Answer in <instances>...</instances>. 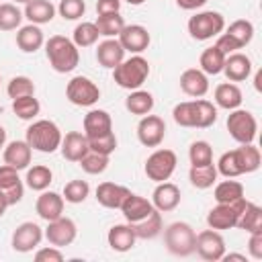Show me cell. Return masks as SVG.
I'll use <instances>...</instances> for the list:
<instances>
[{
  "mask_svg": "<svg viewBox=\"0 0 262 262\" xmlns=\"http://www.w3.org/2000/svg\"><path fill=\"white\" fill-rule=\"evenodd\" d=\"M194 252L209 262H217L225 254V242L217 229H205L194 237Z\"/></svg>",
  "mask_w": 262,
  "mask_h": 262,
  "instance_id": "cell-10",
  "label": "cell"
},
{
  "mask_svg": "<svg viewBox=\"0 0 262 262\" xmlns=\"http://www.w3.org/2000/svg\"><path fill=\"white\" fill-rule=\"evenodd\" d=\"M239 149V158H242V164H244V172L250 174V172H256L260 168V151L258 147H254L252 143H242Z\"/></svg>",
  "mask_w": 262,
  "mask_h": 262,
  "instance_id": "cell-48",
  "label": "cell"
},
{
  "mask_svg": "<svg viewBox=\"0 0 262 262\" xmlns=\"http://www.w3.org/2000/svg\"><path fill=\"white\" fill-rule=\"evenodd\" d=\"M225 35L227 37H231L233 39V43L242 49L244 45H248L250 41H252V37H254V25L250 23V20H233L231 25H229V29L225 31Z\"/></svg>",
  "mask_w": 262,
  "mask_h": 262,
  "instance_id": "cell-39",
  "label": "cell"
},
{
  "mask_svg": "<svg viewBox=\"0 0 262 262\" xmlns=\"http://www.w3.org/2000/svg\"><path fill=\"white\" fill-rule=\"evenodd\" d=\"M225 27V18L215 10L196 12L188 20V33L196 41H207L211 37H217Z\"/></svg>",
  "mask_w": 262,
  "mask_h": 262,
  "instance_id": "cell-5",
  "label": "cell"
},
{
  "mask_svg": "<svg viewBox=\"0 0 262 262\" xmlns=\"http://www.w3.org/2000/svg\"><path fill=\"white\" fill-rule=\"evenodd\" d=\"M129 192L131 190L127 186H121V184H115V182H102L96 188V201L106 209H119Z\"/></svg>",
  "mask_w": 262,
  "mask_h": 262,
  "instance_id": "cell-22",
  "label": "cell"
},
{
  "mask_svg": "<svg viewBox=\"0 0 262 262\" xmlns=\"http://www.w3.org/2000/svg\"><path fill=\"white\" fill-rule=\"evenodd\" d=\"M235 227H239V229H244V231H248V233L262 231V209H260L258 205H254V203L248 201V205H246V209L242 211V215H239Z\"/></svg>",
  "mask_w": 262,
  "mask_h": 262,
  "instance_id": "cell-32",
  "label": "cell"
},
{
  "mask_svg": "<svg viewBox=\"0 0 262 262\" xmlns=\"http://www.w3.org/2000/svg\"><path fill=\"white\" fill-rule=\"evenodd\" d=\"M45 53H47V59H49L51 68L59 74L72 72L80 61V53H78L76 43L70 41L63 35L49 37V41L45 43Z\"/></svg>",
  "mask_w": 262,
  "mask_h": 262,
  "instance_id": "cell-1",
  "label": "cell"
},
{
  "mask_svg": "<svg viewBox=\"0 0 262 262\" xmlns=\"http://www.w3.org/2000/svg\"><path fill=\"white\" fill-rule=\"evenodd\" d=\"M121 0H98L96 2V12L98 14H108V12H119Z\"/></svg>",
  "mask_w": 262,
  "mask_h": 262,
  "instance_id": "cell-54",
  "label": "cell"
},
{
  "mask_svg": "<svg viewBox=\"0 0 262 262\" xmlns=\"http://www.w3.org/2000/svg\"><path fill=\"white\" fill-rule=\"evenodd\" d=\"M8 207H10V205H8V199H6V194L0 190V217L4 215V211H6Z\"/></svg>",
  "mask_w": 262,
  "mask_h": 262,
  "instance_id": "cell-56",
  "label": "cell"
},
{
  "mask_svg": "<svg viewBox=\"0 0 262 262\" xmlns=\"http://www.w3.org/2000/svg\"><path fill=\"white\" fill-rule=\"evenodd\" d=\"M119 209L123 211L127 223H137V221L145 219V217L154 211V205H151V201H147V199H143V196H139V194L129 192L127 199L123 201V205H121Z\"/></svg>",
  "mask_w": 262,
  "mask_h": 262,
  "instance_id": "cell-20",
  "label": "cell"
},
{
  "mask_svg": "<svg viewBox=\"0 0 262 262\" xmlns=\"http://www.w3.org/2000/svg\"><path fill=\"white\" fill-rule=\"evenodd\" d=\"M188 158L192 166H207L213 164V147L207 141H194L188 149Z\"/></svg>",
  "mask_w": 262,
  "mask_h": 262,
  "instance_id": "cell-45",
  "label": "cell"
},
{
  "mask_svg": "<svg viewBox=\"0 0 262 262\" xmlns=\"http://www.w3.org/2000/svg\"><path fill=\"white\" fill-rule=\"evenodd\" d=\"M201 70L205 72V74H219V72H223V63H225V53L223 51H219L215 45L213 47H207L203 53H201Z\"/></svg>",
  "mask_w": 262,
  "mask_h": 262,
  "instance_id": "cell-37",
  "label": "cell"
},
{
  "mask_svg": "<svg viewBox=\"0 0 262 262\" xmlns=\"http://www.w3.org/2000/svg\"><path fill=\"white\" fill-rule=\"evenodd\" d=\"M41 239H43L41 227L33 221H25L12 233V248L16 252H31L41 244Z\"/></svg>",
  "mask_w": 262,
  "mask_h": 262,
  "instance_id": "cell-13",
  "label": "cell"
},
{
  "mask_svg": "<svg viewBox=\"0 0 262 262\" xmlns=\"http://www.w3.org/2000/svg\"><path fill=\"white\" fill-rule=\"evenodd\" d=\"M0 190L6 194L8 205H16L25 194V186L18 178V170H14L8 164L0 166Z\"/></svg>",
  "mask_w": 262,
  "mask_h": 262,
  "instance_id": "cell-16",
  "label": "cell"
},
{
  "mask_svg": "<svg viewBox=\"0 0 262 262\" xmlns=\"http://www.w3.org/2000/svg\"><path fill=\"white\" fill-rule=\"evenodd\" d=\"M80 166H82V170L88 172V174H100V172H104L106 166H108V156H102V154H96V151L88 149L86 156L80 160Z\"/></svg>",
  "mask_w": 262,
  "mask_h": 262,
  "instance_id": "cell-46",
  "label": "cell"
},
{
  "mask_svg": "<svg viewBox=\"0 0 262 262\" xmlns=\"http://www.w3.org/2000/svg\"><path fill=\"white\" fill-rule=\"evenodd\" d=\"M25 141L31 145V149H37L43 154H53L61 145V131L53 121L41 119V121H35L27 129Z\"/></svg>",
  "mask_w": 262,
  "mask_h": 262,
  "instance_id": "cell-2",
  "label": "cell"
},
{
  "mask_svg": "<svg viewBox=\"0 0 262 262\" xmlns=\"http://www.w3.org/2000/svg\"><path fill=\"white\" fill-rule=\"evenodd\" d=\"M180 203V188L172 182H158L156 190H154V196H151V205L154 209H158L160 213H168V211H174Z\"/></svg>",
  "mask_w": 262,
  "mask_h": 262,
  "instance_id": "cell-15",
  "label": "cell"
},
{
  "mask_svg": "<svg viewBox=\"0 0 262 262\" xmlns=\"http://www.w3.org/2000/svg\"><path fill=\"white\" fill-rule=\"evenodd\" d=\"M4 141H6V131H4V127L0 125V147H4Z\"/></svg>",
  "mask_w": 262,
  "mask_h": 262,
  "instance_id": "cell-59",
  "label": "cell"
},
{
  "mask_svg": "<svg viewBox=\"0 0 262 262\" xmlns=\"http://www.w3.org/2000/svg\"><path fill=\"white\" fill-rule=\"evenodd\" d=\"M35 260L37 262H61L63 260V254L53 246V248H41L37 254H35Z\"/></svg>",
  "mask_w": 262,
  "mask_h": 262,
  "instance_id": "cell-52",
  "label": "cell"
},
{
  "mask_svg": "<svg viewBox=\"0 0 262 262\" xmlns=\"http://www.w3.org/2000/svg\"><path fill=\"white\" fill-rule=\"evenodd\" d=\"M35 211H37V215L41 219H45L49 223V221H53V219L63 215V196L53 192V190H49V192L41 190V194H39V199L35 203Z\"/></svg>",
  "mask_w": 262,
  "mask_h": 262,
  "instance_id": "cell-17",
  "label": "cell"
},
{
  "mask_svg": "<svg viewBox=\"0 0 262 262\" xmlns=\"http://www.w3.org/2000/svg\"><path fill=\"white\" fill-rule=\"evenodd\" d=\"M242 90L231 84V82H225V84H219L215 88V102L221 106V108H227V111H233L242 104Z\"/></svg>",
  "mask_w": 262,
  "mask_h": 262,
  "instance_id": "cell-30",
  "label": "cell"
},
{
  "mask_svg": "<svg viewBox=\"0 0 262 262\" xmlns=\"http://www.w3.org/2000/svg\"><path fill=\"white\" fill-rule=\"evenodd\" d=\"M188 178H190V184L192 186H196V188H209L217 180V168L213 164H207V166H190Z\"/></svg>",
  "mask_w": 262,
  "mask_h": 262,
  "instance_id": "cell-35",
  "label": "cell"
},
{
  "mask_svg": "<svg viewBox=\"0 0 262 262\" xmlns=\"http://www.w3.org/2000/svg\"><path fill=\"white\" fill-rule=\"evenodd\" d=\"M25 16L33 25L51 23V18L55 16V6L49 0H29L25 6Z\"/></svg>",
  "mask_w": 262,
  "mask_h": 262,
  "instance_id": "cell-28",
  "label": "cell"
},
{
  "mask_svg": "<svg viewBox=\"0 0 262 262\" xmlns=\"http://www.w3.org/2000/svg\"><path fill=\"white\" fill-rule=\"evenodd\" d=\"M217 121V108L213 106V102L196 98L194 100V127L199 129H207Z\"/></svg>",
  "mask_w": 262,
  "mask_h": 262,
  "instance_id": "cell-38",
  "label": "cell"
},
{
  "mask_svg": "<svg viewBox=\"0 0 262 262\" xmlns=\"http://www.w3.org/2000/svg\"><path fill=\"white\" fill-rule=\"evenodd\" d=\"M180 88H182V92L188 94V96H194V98L205 96L207 90H209L207 74H205L203 70H196V68L184 70L182 76H180Z\"/></svg>",
  "mask_w": 262,
  "mask_h": 262,
  "instance_id": "cell-18",
  "label": "cell"
},
{
  "mask_svg": "<svg viewBox=\"0 0 262 262\" xmlns=\"http://www.w3.org/2000/svg\"><path fill=\"white\" fill-rule=\"evenodd\" d=\"M176 164H178V160L172 149H156L145 160V174L154 182H164L174 174Z\"/></svg>",
  "mask_w": 262,
  "mask_h": 262,
  "instance_id": "cell-8",
  "label": "cell"
},
{
  "mask_svg": "<svg viewBox=\"0 0 262 262\" xmlns=\"http://www.w3.org/2000/svg\"><path fill=\"white\" fill-rule=\"evenodd\" d=\"M16 45L25 53H35L43 45V31L33 23L27 27H20V31L16 33Z\"/></svg>",
  "mask_w": 262,
  "mask_h": 262,
  "instance_id": "cell-29",
  "label": "cell"
},
{
  "mask_svg": "<svg viewBox=\"0 0 262 262\" xmlns=\"http://www.w3.org/2000/svg\"><path fill=\"white\" fill-rule=\"evenodd\" d=\"M172 117L180 127H194V100L176 104L172 111Z\"/></svg>",
  "mask_w": 262,
  "mask_h": 262,
  "instance_id": "cell-49",
  "label": "cell"
},
{
  "mask_svg": "<svg viewBox=\"0 0 262 262\" xmlns=\"http://www.w3.org/2000/svg\"><path fill=\"white\" fill-rule=\"evenodd\" d=\"M217 174H223L225 178H235V176L246 174V172H244L242 158H239V149L225 151V154L219 158V164H217Z\"/></svg>",
  "mask_w": 262,
  "mask_h": 262,
  "instance_id": "cell-31",
  "label": "cell"
},
{
  "mask_svg": "<svg viewBox=\"0 0 262 262\" xmlns=\"http://www.w3.org/2000/svg\"><path fill=\"white\" fill-rule=\"evenodd\" d=\"M94 25H96L100 35H104V37H119L121 29L125 27V20H123V16L119 12H108V14H98Z\"/></svg>",
  "mask_w": 262,
  "mask_h": 262,
  "instance_id": "cell-36",
  "label": "cell"
},
{
  "mask_svg": "<svg viewBox=\"0 0 262 262\" xmlns=\"http://www.w3.org/2000/svg\"><path fill=\"white\" fill-rule=\"evenodd\" d=\"M51 178L53 174L47 166H33L27 172V186L33 190H45L51 184Z\"/></svg>",
  "mask_w": 262,
  "mask_h": 262,
  "instance_id": "cell-41",
  "label": "cell"
},
{
  "mask_svg": "<svg viewBox=\"0 0 262 262\" xmlns=\"http://www.w3.org/2000/svg\"><path fill=\"white\" fill-rule=\"evenodd\" d=\"M31 145L27 141H10L4 149V164L12 166L14 170H25L31 164Z\"/></svg>",
  "mask_w": 262,
  "mask_h": 262,
  "instance_id": "cell-25",
  "label": "cell"
},
{
  "mask_svg": "<svg viewBox=\"0 0 262 262\" xmlns=\"http://www.w3.org/2000/svg\"><path fill=\"white\" fill-rule=\"evenodd\" d=\"M61 156L70 162H80L86 151L90 149L88 147V137L80 131H70L66 133V137H61Z\"/></svg>",
  "mask_w": 262,
  "mask_h": 262,
  "instance_id": "cell-19",
  "label": "cell"
},
{
  "mask_svg": "<svg viewBox=\"0 0 262 262\" xmlns=\"http://www.w3.org/2000/svg\"><path fill=\"white\" fill-rule=\"evenodd\" d=\"M98 29L94 23H80L74 29V43L76 47H90L98 41Z\"/></svg>",
  "mask_w": 262,
  "mask_h": 262,
  "instance_id": "cell-43",
  "label": "cell"
},
{
  "mask_svg": "<svg viewBox=\"0 0 262 262\" xmlns=\"http://www.w3.org/2000/svg\"><path fill=\"white\" fill-rule=\"evenodd\" d=\"M12 111L18 119L23 121H29V119H35L41 111V104L39 100L35 98V94H29V96H18V98H12Z\"/></svg>",
  "mask_w": 262,
  "mask_h": 262,
  "instance_id": "cell-34",
  "label": "cell"
},
{
  "mask_svg": "<svg viewBox=\"0 0 262 262\" xmlns=\"http://www.w3.org/2000/svg\"><path fill=\"white\" fill-rule=\"evenodd\" d=\"M96 59H98V63L102 68L115 70L125 59V49L119 43V39H106V41L98 43V47H96Z\"/></svg>",
  "mask_w": 262,
  "mask_h": 262,
  "instance_id": "cell-23",
  "label": "cell"
},
{
  "mask_svg": "<svg viewBox=\"0 0 262 262\" xmlns=\"http://www.w3.org/2000/svg\"><path fill=\"white\" fill-rule=\"evenodd\" d=\"M244 196V186L237 180H223L215 186V201L217 203H233Z\"/></svg>",
  "mask_w": 262,
  "mask_h": 262,
  "instance_id": "cell-40",
  "label": "cell"
},
{
  "mask_svg": "<svg viewBox=\"0 0 262 262\" xmlns=\"http://www.w3.org/2000/svg\"><path fill=\"white\" fill-rule=\"evenodd\" d=\"M88 147L92 151H96V154L111 156L115 151V147H117V137H115L113 131L106 133V135H100V137H92V139H88Z\"/></svg>",
  "mask_w": 262,
  "mask_h": 262,
  "instance_id": "cell-50",
  "label": "cell"
},
{
  "mask_svg": "<svg viewBox=\"0 0 262 262\" xmlns=\"http://www.w3.org/2000/svg\"><path fill=\"white\" fill-rule=\"evenodd\" d=\"M248 252L254 260H262V231L250 233V242H248Z\"/></svg>",
  "mask_w": 262,
  "mask_h": 262,
  "instance_id": "cell-53",
  "label": "cell"
},
{
  "mask_svg": "<svg viewBox=\"0 0 262 262\" xmlns=\"http://www.w3.org/2000/svg\"><path fill=\"white\" fill-rule=\"evenodd\" d=\"M66 96L72 104H78V106H92L94 102H98L100 98V90L98 86L90 80V78H84V76H76L68 82L66 86Z\"/></svg>",
  "mask_w": 262,
  "mask_h": 262,
  "instance_id": "cell-9",
  "label": "cell"
},
{
  "mask_svg": "<svg viewBox=\"0 0 262 262\" xmlns=\"http://www.w3.org/2000/svg\"><path fill=\"white\" fill-rule=\"evenodd\" d=\"M246 205H248V201L244 196L237 199V201H233V203H217V207H213L209 211V215H207L209 227L211 229H217V231L235 227L242 211L246 209Z\"/></svg>",
  "mask_w": 262,
  "mask_h": 262,
  "instance_id": "cell-6",
  "label": "cell"
},
{
  "mask_svg": "<svg viewBox=\"0 0 262 262\" xmlns=\"http://www.w3.org/2000/svg\"><path fill=\"white\" fill-rule=\"evenodd\" d=\"M227 131L237 143H252L258 131L256 117L250 111L233 108L231 115L227 117Z\"/></svg>",
  "mask_w": 262,
  "mask_h": 262,
  "instance_id": "cell-7",
  "label": "cell"
},
{
  "mask_svg": "<svg viewBox=\"0 0 262 262\" xmlns=\"http://www.w3.org/2000/svg\"><path fill=\"white\" fill-rule=\"evenodd\" d=\"M57 10L66 20H76V18H80L84 14L86 4H84V0H61Z\"/></svg>",
  "mask_w": 262,
  "mask_h": 262,
  "instance_id": "cell-51",
  "label": "cell"
},
{
  "mask_svg": "<svg viewBox=\"0 0 262 262\" xmlns=\"http://www.w3.org/2000/svg\"><path fill=\"white\" fill-rule=\"evenodd\" d=\"M6 92L10 98H18V96H29V94H35V84L31 78L27 76H14L8 86H6Z\"/></svg>",
  "mask_w": 262,
  "mask_h": 262,
  "instance_id": "cell-47",
  "label": "cell"
},
{
  "mask_svg": "<svg viewBox=\"0 0 262 262\" xmlns=\"http://www.w3.org/2000/svg\"><path fill=\"white\" fill-rule=\"evenodd\" d=\"M223 72H225V76H227L231 82H242V80H246V78L250 76V72H252V61H250L248 55L233 51V53L225 55Z\"/></svg>",
  "mask_w": 262,
  "mask_h": 262,
  "instance_id": "cell-24",
  "label": "cell"
},
{
  "mask_svg": "<svg viewBox=\"0 0 262 262\" xmlns=\"http://www.w3.org/2000/svg\"><path fill=\"white\" fill-rule=\"evenodd\" d=\"M16 2H25V4H27V2H29V0H16Z\"/></svg>",
  "mask_w": 262,
  "mask_h": 262,
  "instance_id": "cell-61",
  "label": "cell"
},
{
  "mask_svg": "<svg viewBox=\"0 0 262 262\" xmlns=\"http://www.w3.org/2000/svg\"><path fill=\"white\" fill-rule=\"evenodd\" d=\"M166 135V123L158 115H143V119L137 125V137L145 147H158L164 141Z\"/></svg>",
  "mask_w": 262,
  "mask_h": 262,
  "instance_id": "cell-11",
  "label": "cell"
},
{
  "mask_svg": "<svg viewBox=\"0 0 262 262\" xmlns=\"http://www.w3.org/2000/svg\"><path fill=\"white\" fill-rule=\"evenodd\" d=\"M149 76V63L145 57L141 55H133L129 59H123L115 70H113V78L121 88L127 90H137Z\"/></svg>",
  "mask_w": 262,
  "mask_h": 262,
  "instance_id": "cell-3",
  "label": "cell"
},
{
  "mask_svg": "<svg viewBox=\"0 0 262 262\" xmlns=\"http://www.w3.org/2000/svg\"><path fill=\"white\" fill-rule=\"evenodd\" d=\"M125 106H127V111L131 113V115H149V111L154 108V96L149 94V92H145V90H133L129 96H127V100H125Z\"/></svg>",
  "mask_w": 262,
  "mask_h": 262,
  "instance_id": "cell-33",
  "label": "cell"
},
{
  "mask_svg": "<svg viewBox=\"0 0 262 262\" xmlns=\"http://www.w3.org/2000/svg\"><path fill=\"white\" fill-rule=\"evenodd\" d=\"M76 223L70 219V217H57L53 221H49L47 229H45V237L51 246L55 248H63V246H70L74 239H76Z\"/></svg>",
  "mask_w": 262,
  "mask_h": 262,
  "instance_id": "cell-12",
  "label": "cell"
},
{
  "mask_svg": "<svg viewBox=\"0 0 262 262\" xmlns=\"http://www.w3.org/2000/svg\"><path fill=\"white\" fill-rule=\"evenodd\" d=\"M207 0H176V4L184 10H194V8H201Z\"/></svg>",
  "mask_w": 262,
  "mask_h": 262,
  "instance_id": "cell-55",
  "label": "cell"
},
{
  "mask_svg": "<svg viewBox=\"0 0 262 262\" xmlns=\"http://www.w3.org/2000/svg\"><path fill=\"white\" fill-rule=\"evenodd\" d=\"M129 225H131V229H133V233H135L137 239H154V237L160 235L162 229H164L162 215H160L158 209H154L145 219H141V221H137V223H129Z\"/></svg>",
  "mask_w": 262,
  "mask_h": 262,
  "instance_id": "cell-26",
  "label": "cell"
},
{
  "mask_svg": "<svg viewBox=\"0 0 262 262\" xmlns=\"http://www.w3.org/2000/svg\"><path fill=\"white\" fill-rule=\"evenodd\" d=\"M254 86H256V90H258V92L262 90V72H256V78H254Z\"/></svg>",
  "mask_w": 262,
  "mask_h": 262,
  "instance_id": "cell-58",
  "label": "cell"
},
{
  "mask_svg": "<svg viewBox=\"0 0 262 262\" xmlns=\"http://www.w3.org/2000/svg\"><path fill=\"white\" fill-rule=\"evenodd\" d=\"M194 229L184 223V221H176V223H170L164 231V242H166V248L170 254L174 256H190L194 252Z\"/></svg>",
  "mask_w": 262,
  "mask_h": 262,
  "instance_id": "cell-4",
  "label": "cell"
},
{
  "mask_svg": "<svg viewBox=\"0 0 262 262\" xmlns=\"http://www.w3.org/2000/svg\"><path fill=\"white\" fill-rule=\"evenodd\" d=\"M106 239H108V246H111L115 252H129V250L135 246V239H137V237H135L131 225L127 223V225H113V227L108 229Z\"/></svg>",
  "mask_w": 262,
  "mask_h": 262,
  "instance_id": "cell-27",
  "label": "cell"
},
{
  "mask_svg": "<svg viewBox=\"0 0 262 262\" xmlns=\"http://www.w3.org/2000/svg\"><path fill=\"white\" fill-rule=\"evenodd\" d=\"M221 260H225V262H229V260H239V262H246V256H242V254H223V258Z\"/></svg>",
  "mask_w": 262,
  "mask_h": 262,
  "instance_id": "cell-57",
  "label": "cell"
},
{
  "mask_svg": "<svg viewBox=\"0 0 262 262\" xmlns=\"http://www.w3.org/2000/svg\"><path fill=\"white\" fill-rule=\"evenodd\" d=\"M149 33L145 27L141 25H125L119 33V43L123 45L125 51H131V53H141L147 49L149 45Z\"/></svg>",
  "mask_w": 262,
  "mask_h": 262,
  "instance_id": "cell-14",
  "label": "cell"
},
{
  "mask_svg": "<svg viewBox=\"0 0 262 262\" xmlns=\"http://www.w3.org/2000/svg\"><path fill=\"white\" fill-rule=\"evenodd\" d=\"M90 192V186L86 180H70L66 186H63V199L72 205H78V203H84L86 196Z\"/></svg>",
  "mask_w": 262,
  "mask_h": 262,
  "instance_id": "cell-44",
  "label": "cell"
},
{
  "mask_svg": "<svg viewBox=\"0 0 262 262\" xmlns=\"http://www.w3.org/2000/svg\"><path fill=\"white\" fill-rule=\"evenodd\" d=\"M113 131V121H111V115L106 111H100V108H94L90 111L86 117H84V135L88 139L92 137H100V135H106Z\"/></svg>",
  "mask_w": 262,
  "mask_h": 262,
  "instance_id": "cell-21",
  "label": "cell"
},
{
  "mask_svg": "<svg viewBox=\"0 0 262 262\" xmlns=\"http://www.w3.org/2000/svg\"><path fill=\"white\" fill-rule=\"evenodd\" d=\"M127 2H129V4H133V6H137V4H143L145 0H127Z\"/></svg>",
  "mask_w": 262,
  "mask_h": 262,
  "instance_id": "cell-60",
  "label": "cell"
},
{
  "mask_svg": "<svg viewBox=\"0 0 262 262\" xmlns=\"http://www.w3.org/2000/svg\"><path fill=\"white\" fill-rule=\"evenodd\" d=\"M20 20L23 12L16 8V4H0V31H14L16 27H20Z\"/></svg>",
  "mask_w": 262,
  "mask_h": 262,
  "instance_id": "cell-42",
  "label": "cell"
}]
</instances>
